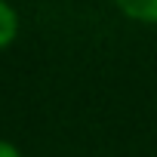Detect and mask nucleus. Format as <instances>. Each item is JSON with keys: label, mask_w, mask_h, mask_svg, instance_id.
I'll use <instances>...</instances> for the list:
<instances>
[{"label": "nucleus", "mask_w": 157, "mask_h": 157, "mask_svg": "<svg viewBox=\"0 0 157 157\" xmlns=\"http://www.w3.org/2000/svg\"><path fill=\"white\" fill-rule=\"evenodd\" d=\"M114 6L139 25H157V0H114Z\"/></svg>", "instance_id": "1"}, {"label": "nucleus", "mask_w": 157, "mask_h": 157, "mask_svg": "<svg viewBox=\"0 0 157 157\" xmlns=\"http://www.w3.org/2000/svg\"><path fill=\"white\" fill-rule=\"evenodd\" d=\"M19 34V13L6 3V0H0V49H6Z\"/></svg>", "instance_id": "2"}, {"label": "nucleus", "mask_w": 157, "mask_h": 157, "mask_svg": "<svg viewBox=\"0 0 157 157\" xmlns=\"http://www.w3.org/2000/svg\"><path fill=\"white\" fill-rule=\"evenodd\" d=\"M0 157H22V154H19V148H16L13 142L0 139Z\"/></svg>", "instance_id": "3"}]
</instances>
